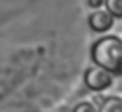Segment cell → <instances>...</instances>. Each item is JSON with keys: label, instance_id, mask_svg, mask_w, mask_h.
Here are the masks:
<instances>
[{"label": "cell", "instance_id": "cell-1", "mask_svg": "<svg viewBox=\"0 0 122 112\" xmlns=\"http://www.w3.org/2000/svg\"><path fill=\"white\" fill-rule=\"evenodd\" d=\"M91 59L110 73L122 72V40L117 36L101 37L91 47Z\"/></svg>", "mask_w": 122, "mask_h": 112}, {"label": "cell", "instance_id": "cell-2", "mask_svg": "<svg viewBox=\"0 0 122 112\" xmlns=\"http://www.w3.org/2000/svg\"><path fill=\"white\" fill-rule=\"evenodd\" d=\"M113 81V73L98 65L90 67L85 72V84L93 91H105L106 88L111 87Z\"/></svg>", "mask_w": 122, "mask_h": 112}, {"label": "cell", "instance_id": "cell-3", "mask_svg": "<svg viewBox=\"0 0 122 112\" xmlns=\"http://www.w3.org/2000/svg\"><path fill=\"white\" fill-rule=\"evenodd\" d=\"M113 25H114V18L107 11L98 9V11H94L89 16V27L94 32H107L113 28Z\"/></svg>", "mask_w": 122, "mask_h": 112}, {"label": "cell", "instance_id": "cell-4", "mask_svg": "<svg viewBox=\"0 0 122 112\" xmlns=\"http://www.w3.org/2000/svg\"><path fill=\"white\" fill-rule=\"evenodd\" d=\"M98 112H122V98L110 96L102 103Z\"/></svg>", "mask_w": 122, "mask_h": 112}, {"label": "cell", "instance_id": "cell-5", "mask_svg": "<svg viewBox=\"0 0 122 112\" xmlns=\"http://www.w3.org/2000/svg\"><path fill=\"white\" fill-rule=\"evenodd\" d=\"M106 11L117 19H122V0H105Z\"/></svg>", "mask_w": 122, "mask_h": 112}, {"label": "cell", "instance_id": "cell-6", "mask_svg": "<svg viewBox=\"0 0 122 112\" xmlns=\"http://www.w3.org/2000/svg\"><path fill=\"white\" fill-rule=\"evenodd\" d=\"M72 112H98V109L89 101H82L74 108Z\"/></svg>", "mask_w": 122, "mask_h": 112}, {"label": "cell", "instance_id": "cell-7", "mask_svg": "<svg viewBox=\"0 0 122 112\" xmlns=\"http://www.w3.org/2000/svg\"><path fill=\"white\" fill-rule=\"evenodd\" d=\"M87 4H89L90 8H93L95 11H98L101 8L102 4H105V0H87Z\"/></svg>", "mask_w": 122, "mask_h": 112}]
</instances>
